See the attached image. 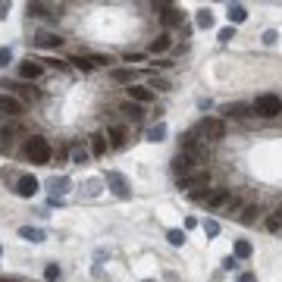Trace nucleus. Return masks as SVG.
<instances>
[{"mask_svg":"<svg viewBox=\"0 0 282 282\" xmlns=\"http://www.w3.org/2000/svg\"><path fill=\"white\" fill-rule=\"evenodd\" d=\"M50 144H47V138H41V135H31L29 141H25V157L31 160L35 166H47L50 163Z\"/></svg>","mask_w":282,"mask_h":282,"instance_id":"nucleus-1","label":"nucleus"},{"mask_svg":"<svg viewBox=\"0 0 282 282\" xmlns=\"http://www.w3.org/2000/svg\"><path fill=\"white\" fill-rule=\"evenodd\" d=\"M179 144H182V154L191 160V166H194V163H207L210 154H207V148L198 141V135H194V132H185L182 138H179Z\"/></svg>","mask_w":282,"mask_h":282,"instance_id":"nucleus-2","label":"nucleus"},{"mask_svg":"<svg viewBox=\"0 0 282 282\" xmlns=\"http://www.w3.org/2000/svg\"><path fill=\"white\" fill-rule=\"evenodd\" d=\"M254 113L263 116V119H273L282 113V97L279 94H260L257 100H254Z\"/></svg>","mask_w":282,"mask_h":282,"instance_id":"nucleus-3","label":"nucleus"},{"mask_svg":"<svg viewBox=\"0 0 282 282\" xmlns=\"http://www.w3.org/2000/svg\"><path fill=\"white\" fill-rule=\"evenodd\" d=\"M198 132L204 135V138H210V141H219V138H226V123L217 119V116H207V119H201Z\"/></svg>","mask_w":282,"mask_h":282,"instance_id":"nucleus-4","label":"nucleus"},{"mask_svg":"<svg viewBox=\"0 0 282 282\" xmlns=\"http://www.w3.org/2000/svg\"><path fill=\"white\" fill-rule=\"evenodd\" d=\"M210 185V169H191L188 176L179 179V188H185V191H191V188H207Z\"/></svg>","mask_w":282,"mask_h":282,"instance_id":"nucleus-5","label":"nucleus"},{"mask_svg":"<svg viewBox=\"0 0 282 282\" xmlns=\"http://www.w3.org/2000/svg\"><path fill=\"white\" fill-rule=\"evenodd\" d=\"M0 113L16 119V116H22V113H25V104H22L19 97H13V94H0Z\"/></svg>","mask_w":282,"mask_h":282,"instance_id":"nucleus-6","label":"nucleus"},{"mask_svg":"<svg viewBox=\"0 0 282 282\" xmlns=\"http://www.w3.org/2000/svg\"><path fill=\"white\" fill-rule=\"evenodd\" d=\"M157 10H163V25L166 29H176V25H182V10L173 3H157Z\"/></svg>","mask_w":282,"mask_h":282,"instance_id":"nucleus-7","label":"nucleus"},{"mask_svg":"<svg viewBox=\"0 0 282 282\" xmlns=\"http://www.w3.org/2000/svg\"><path fill=\"white\" fill-rule=\"evenodd\" d=\"M16 194H22V198H35V194H38V179L35 176H19V182H16Z\"/></svg>","mask_w":282,"mask_h":282,"instance_id":"nucleus-8","label":"nucleus"},{"mask_svg":"<svg viewBox=\"0 0 282 282\" xmlns=\"http://www.w3.org/2000/svg\"><path fill=\"white\" fill-rule=\"evenodd\" d=\"M129 100H135V104H151L154 100V91L148 88V85H129Z\"/></svg>","mask_w":282,"mask_h":282,"instance_id":"nucleus-9","label":"nucleus"},{"mask_svg":"<svg viewBox=\"0 0 282 282\" xmlns=\"http://www.w3.org/2000/svg\"><path fill=\"white\" fill-rule=\"evenodd\" d=\"M44 72V63H41V60H25V63L19 66V79H38V75Z\"/></svg>","mask_w":282,"mask_h":282,"instance_id":"nucleus-10","label":"nucleus"},{"mask_svg":"<svg viewBox=\"0 0 282 282\" xmlns=\"http://www.w3.org/2000/svg\"><path fill=\"white\" fill-rule=\"evenodd\" d=\"M229 201H232V198H229V191H226V188H217V191H207V198H204V204H207V207H226Z\"/></svg>","mask_w":282,"mask_h":282,"instance_id":"nucleus-11","label":"nucleus"},{"mask_svg":"<svg viewBox=\"0 0 282 282\" xmlns=\"http://www.w3.org/2000/svg\"><path fill=\"white\" fill-rule=\"evenodd\" d=\"M107 185L113 188L119 198H129V185H125V179L119 176V173H107Z\"/></svg>","mask_w":282,"mask_h":282,"instance_id":"nucleus-12","label":"nucleus"},{"mask_svg":"<svg viewBox=\"0 0 282 282\" xmlns=\"http://www.w3.org/2000/svg\"><path fill=\"white\" fill-rule=\"evenodd\" d=\"M107 138H110V144H113V148H123L125 138H129V129H125V125H113V129L107 132Z\"/></svg>","mask_w":282,"mask_h":282,"instance_id":"nucleus-13","label":"nucleus"},{"mask_svg":"<svg viewBox=\"0 0 282 282\" xmlns=\"http://www.w3.org/2000/svg\"><path fill=\"white\" fill-rule=\"evenodd\" d=\"M191 169H194V166H191V160H188L185 154H179V157L173 160V173H176L179 179H182V176H188V173H191Z\"/></svg>","mask_w":282,"mask_h":282,"instance_id":"nucleus-14","label":"nucleus"},{"mask_svg":"<svg viewBox=\"0 0 282 282\" xmlns=\"http://www.w3.org/2000/svg\"><path fill=\"white\" fill-rule=\"evenodd\" d=\"M251 110H254V107H248V104H226V107H223V113H226V116H232V119H245L248 113H251Z\"/></svg>","mask_w":282,"mask_h":282,"instance_id":"nucleus-15","label":"nucleus"},{"mask_svg":"<svg viewBox=\"0 0 282 282\" xmlns=\"http://www.w3.org/2000/svg\"><path fill=\"white\" fill-rule=\"evenodd\" d=\"M35 44H38V47H60V44H63V38L50 35V31H38V35H35Z\"/></svg>","mask_w":282,"mask_h":282,"instance_id":"nucleus-16","label":"nucleus"},{"mask_svg":"<svg viewBox=\"0 0 282 282\" xmlns=\"http://www.w3.org/2000/svg\"><path fill=\"white\" fill-rule=\"evenodd\" d=\"M19 238H25V242H44V229H35V226H22L19 229Z\"/></svg>","mask_w":282,"mask_h":282,"instance_id":"nucleus-17","label":"nucleus"},{"mask_svg":"<svg viewBox=\"0 0 282 282\" xmlns=\"http://www.w3.org/2000/svg\"><path fill=\"white\" fill-rule=\"evenodd\" d=\"M16 132H19L16 125H6V129H0V154L13 148V135H16Z\"/></svg>","mask_w":282,"mask_h":282,"instance_id":"nucleus-18","label":"nucleus"},{"mask_svg":"<svg viewBox=\"0 0 282 282\" xmlns=\"http://www.w3.org/2000/svg\"><path fill=\"white\" fill-rule=\"evenodd\" d=\"M91 154H94V157H104V154H107V135H91Z\"/></svg>","mask_w":282,"mask_h":282,"instance_id":"nucleus-19","label":"nucleus"},{"mask_svg":"<svg viewBox=\"0 0 282 282\" xmlns=\"http://www.w3.org/2000/svg\"><path fill=\"white\" fill-rule=\"evenodd\" d=\"M169 47H173V38H169V35H160V38H154V44H151V54H166Z\"/></svg>","mask_w":282,"mask_h":282,"instance_id":"nucleus-20","label":"nucleus"},{"mask_svg":"<svg viewBox=\"0 0 282 282\" xmlns=\"http://www.w3.org/2000/svg\"><path fill=\"white\" fill-rule=\"evenodd\" d=\"M229 22H245L248 19V10H245V6L242 3H229Z\"/></svg>","mask_w":282,"mask_h":282,"instance_id":"nucleus-21","label":"nucleus"},{"mask_svg":"<svg viewBox=\"0 0 282 282\" xmlns=\"http://www.w3.org/2000/svg\"><path fill=\"white\" fill-rule=\"evenodd\" d=\"M251 251H254V248H251V242H245V238H238V242H235V257H238V260L251 257Z\"/></svg>","mask_w":282,"mask_h":282,"instance_id":"nucleus-22","label":"nucleus"},{"mask_svg":"<svg viewBox=\"0 0 282 282\" xmlns=\"http://www.w3.org/2000/svg\"><path fill=\"white\" fill-rule=\"evenodd\" d=\"M163 138H166V125L163 123H157V125L148 129V141H163Z\"/></svg>","mask_w":282,"mask_h":282,"instance_id":"nucleus-23","label":"nucleus"},{"mask_svg":"<svg viewBox=\"0 0 282 282\" xmlns=\"http://www.w3.org/2000/svg\"><path fill=\"white\" fill-rule=\"evenodd\" d=\"M123 113H129L132 119H141L144 110H141V104H135V100H125V104H123Z\"/></svg>","mask_w":282,"mask_h":282,"instance_id":"nucleus-24","label":"nucleus"},{"mask_svg":"<svg viewBox=\"0 0 282 282\" xmlns=\"http://www.w3.org/2000/svg\"><path fill=\"white\" fill-rule=\"evenodd\" d=\"M113 82H119V85H132V69H113Z\"/></svg>","mask_w":282,"mask_h":282,"instance_id":"nucleus-25","label":"nucleus"},{"mask_svg":"<svg viewBox=\"0 0 282 282\" xmlns=\"http://www.w3.org/2000/svg\"><path fill=\"white\" fill-rule=\"evenodd\" d=\"M166 238H169V245H185V232H182V229H169V232H166Z\"/></svg>","mask_w":282,"mask_h":282,"instance_id":"nucleus-26","label":"nucleus"},{"mask_svg":"<svg viewBox=\"0 0 282 282\" xmlns=\"http://www.w3.org/2000/svg\"><path fill=\"white\" fill-rule=\"evenodd\" d=\"M60 273H63V270H60L57 263H47V267H44V279H47V282H57Z\"/></svg>","mask_w":282,"mask_h":282,"instance_id":"nucleus-27","label":"nucleus"},{"mask_svg":"<svg viewBox=\"0 0 282 282\" xmlns=\"http://www.w3.org/2000/svg\"><path fill=\"white\" fill-rule=\"evenodd\" d=\"M50 6L47 3H29V16H47Z\"/></svg>","mask_w":282,"mask_h":282,"instance_id":"nucleus-28","label":"nucleus"},{"mask_svg":"<svg viewBox=\"0 0 282 282\" xmlns=\"http://www.w3.org/2000/svg\"><path fill=\"white\" fill-rule=\"evenodd\" d=\"M198 25H201V29H210V25H213V13L210 10H201L198 13Z\"/></svg>","mask_w":282,"mask_h":282,"instance_id":"nucleus-29","label":"nucleus"},{"mask_svg":"<svg viewBox=\"0 0 282 282\" xmlns=\"http://www.w3.org/2000/svg\"><path fill=\"white\" fill-rule=\"evenodd\" d=\"M148 88L154 91V88H157V91H169V82L166 79H157V75H154V79L148 82Z\"/></svg>","mask_w":282,"mask_h":282,"instance_id":"nucleus-30","label":"nucleus"},{"mask_svg":"<svg viewBox=\"0 0 282 282\" xmlns=\"http://www.w3.org/2000/svg\"><path fill=\"white\" fill-rule=\"evenodd\" d=\"M16 88H19V94L25 100H38V91L35 88H29V85H16Z\"/></svg>","mask_w":282,"mask_h":282,"instance_id":"nucleus-31","label":"nucleus"},{"mask_svg":"<svg viewBox=\"0 0 282 282\" xmlns=\"http://www.w3.org/2000/svg\"><path fill=\"white\" fill-rule=\"evenodd\" d=\"M204 232H207L210 238L219 235V223H217V219H204Z\"/></svg>","mask_w":282,"mask_h":282,"instance_id":"nucleus-32","label":"nucleus"},{"mask_svg":"<svg viewBox=\"0 0 282 282\" xmlns=\"http://www.w3.org/2000/svg\"><path fill=\"white\" fill-rule=\"evenodd\" d=\"M69 63H72V66H79V69H85V72L91 69V60H88V57H72Z\"/></svg>","mask_w":282,"mask_h":282,"instance_id":"nucleus-33","label":"nucleus"},{"mask_svg":"<svg viewBox=\"0 0 282 282\" xmlns=\"http://www.w3.org/2000/svg\"><path fill=\"white\" fill-rule=\"evenodd\" d=\"M88 60H91V66H107L110 63V57H104V54H91Z\"/></svg>","mask_w":282,"mask_h":282,"instance_id":"nucleus-34","label":"nucleus"},{"mask_svg":"<svg viewBox=\"0 0 282 282\" xmlns=\"http://www.w3.org/2000/svg\"><path fill=\"white\" fill-rule=\"evenodd\" d=\"M254 213H257V207H245V213H242V223L251 226V223H254Z\"/></svg>","mask_w":282,"mask_h":282,"instance_id":"nucleus-35","label":"nucleus"},{"mask_svg":"<svg viewBox=\"0 0 282 282\" xmlns=\"http://www.w3.org/2000/svg\"><path fill=\"white\" fill-rule=\"evenodd\" d=\"M10 60H13V50L10 47H0V66H6Z\"/></svg>","mask_w":282,"mask_h":282,"instance_id":"nucleus-36","label":"nucleus"},{"mask_svg":"<svg viewBox=\"0 0 282 282\" xmlns=\"http://www.w3.org/2000/svg\"><path fill=\"white\" fill-rule=\"evenodd\" d=\"M232 38H235V29H223V31H219V41H223V44H229Z\"/></svg>","mask_w":282,"mask_h":282,"instance_id":"nucleus-37","label":"nucleus"},{"mask_svg":"<svg viewBox=\"0 0 282 282\" xmlns=\"http://www.w3.org/2000/svg\"><path fill=\"white\" fill-rule=\"evenodd\" d=\"M50 185H54V194H57V191H66V185H69V182H66V179H54Z\"/></svg>","mask_w":282,"mask_h":282,"instance_id":"nucleus-38","label":"nucleus"},{"mask_svg":"<svg viewBox=\"0 0 282 282\" xmlns=\"http://www.w3.org/2000/svg\"><path fill=\"white\" fill-rule=\"evenodd\" d=\"M85 160H88V154H85V151H72V163H85Z\"/></svg>","mask_w":282,"mask_h":282,"instance_id":"nucleus-39","label":"nucleus"},{"mask_svg":"<svg viewBox=\"0 0 282 282\" xmlns=\"http://www.w3.org/2000/svg\"><path fill=\"white\" fill-rule=\"evenodd\" d=\"M144 54H125V63H141Z\"/></svg>","mask_w":282,"mask_h":282,"instance_id":"nucleus-40","label":"nucleus"},{"mask_svg":"<svg viewBox=\"0 0 282 282\" xmlns=\"http://www.w3.org/2000/svg\"><path fill=\"white\" fill-rule=\"evenodd\" d=\"M279 226H282V223H279V219H276V217H270V219H267V229H270V232H276V229H279Z\"/></svg>","mask_w":282,"mask_h":282,"instance_id":"nucleus-41","label":"nucleus"},{"mask_svg":"<svg viewBox=\"0 0 282 282\" xmlns=\"http://www.w3.org/2000/svg\"><path fill=\"white\" fill-rule=\"evenodd\" d=\"M238 282H257V276H254V273H242V276H238Z\"/></svg>","mask_w":282,"mask_h":282,"instance_id":"nucleus-42","label":"nucleus"},{"mask_svg":"<svg viewBox=\"0 0 282 282\" xmlns=\"http://www.w3.org/2000/svg\"><path fill=\"white\" fill-rule=\"evenodd\" d=\"M279 35H276V31H267V35H263V44H273V41H276Z\"/></svg>","mask_w":282,"mask_h":282,"instance_id":"nucleus-43","label":"nucleus"},{"mask_svg":"<svg viewBox=\"0 0 282 282\" xmlns=\"http://www.w3.org/2000/svg\"><path fill=\"white\" fill-rule=\"evenodd\" d=\"M10 16V3H0V19H6Z\"/></svg>","mask_w":282,"mask_h":282,"instance_id":"nucleus-44","label":"nucleus"},{"mask_svg":"<svg viewBox=\"0 0 282 282\" xmlns=\"http://www.w3.org/2000/svg\"><path fill=\"white\" fill-rule=\"evenodd\" d=\"M273 217H276L279 223H282V204H279V207H276V213H273Z\"/></svg>","mask_w":282,"mask_h":282,"instance_id":"nucleus-45","label":"nucleus"},{"mask_svg":"<svg viewBox=\"0 0 282 282\" xmlns=\"http://www.w3.org/2000/svg\"><path fill=\"white\" fill-rule=\"evenodd\" d=\"M0 282H6V279H0Z\"/></svg>","mask_w":282,"mask_h":282,"instance_id":"nucleus-46","label":"nucleus"},{"mask_svg":"<svg viewBox=\"0 0 282 282\" xmlns=\"http://www.w3.org/2000/svg\"><path fill=\"white\" fill-rule=\"evenodd\" d=\"M0 251H3V248H0Z\"/></svg>","mask_w":282,"mask_h":282,"instance_id":"nucleus-47","label":"nucleus"}]
</instances>
